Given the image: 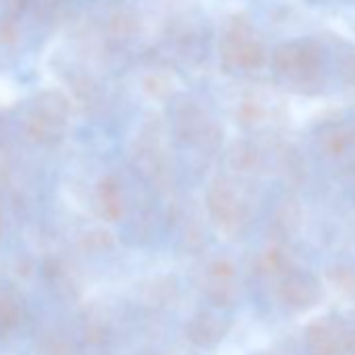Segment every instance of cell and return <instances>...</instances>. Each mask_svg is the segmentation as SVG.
<instances>
[{"mask_svg": "<svg viewBox=\"0 0 355 355\" xmlns=\"http://www.w3.org/2000/svg\"><path fill=\"white\" fill-rule=\"evenodd\" d=\"M326 51L315 38H291L280 42L270 55V69L284 88L311 94L322 86Z\"/></svg>", "mask_w": 355, "mask_h": 355, "instance_id": "cell-1", "label": "cell"}, {"mask_svg": "<svg viewBox=\"0 0 355 355\" xmlns=\"http://www.w3.org/2000/svg\"><path fill=\"white\" fill-rule=\"evenodd\" d=\"M218 53L222 67L230 73H251L270 63L263 40L253 24L243 15L228 19L222 28Z\"/></svg>", "mask_w": 355, "mask_h": 355, "instance_id": "cell-2", "label": "cell"}, {"mask_svg": "<svg viewBox=\"0 0 355 355\" xmlns=\"http://www.w3.org/2000/svg\"><path fill=\"white\" fill-rule=\"evenodd\" d=\"M71 101L61 90L38 92L26 113V134L40 146L59 144L69 128Z\"/></svg>", "mask_w": 355, "mask_h": 355, "instance_id": "cell-3", "label": "cell"}, {"mask_svg": "<svg viewBox=\"0 0 355 355\" xmlns=\"http://www.w3.org/2000/svg\"><path fill=\"white\" fill-rule=\"evenodd\" d=\"M207 211L214 224L228 239H241L251 222V214L247 203L241 199L234 184L224 175L214 178L207 189Z\"/></svg>", "mask_w": 355, "mask_h": 355, "instance_id": "cell-4", "label": "cell"}, {"mask_svg": "<svg viewBox=\"0 0 355 355\" xmlns=\"http://www.w3.org/2000/svg\"><path fill=\"white\" fill-rule=\"evenodd\" d=\"M171 128L178 140L184 144H193V146L214 148L222 136V132L216 128L209 115L195 101H189V98H180L173 105Z\"/></svg>", "mask_w": 355, "mask_h": 355, "instance_id": "cell-5", "label": "cell"}, {"mask_svg": "<svg viewBox=\"0 0 355 355\" xmlns=\"http://www.w3.org/2000/svg\"><path fill=\"white\" fill-rule=\"evenodd\" d=\"M278 295H280V301L288 309L307 311L320 303V299L324 297V291H322V282L311 272L293 268L280 278Z\"/></svg>", "mask_w": 355, "mask_h": 355, "instance_id": "cell-6", "label": "cell"}, {"mask_svg": "<svg viewBox=\"0 0 355 355\" xmlns=\"http://www.w3.org/2000/svg\"><path fill=\"white\" fill-rule=\"evenodd\" d=\"M236 280L239 272L230 259H216L207 266L203 288L207 299L218 309H230L236 301Z\"/></svg>", "mask_w": 355, "mask_h": 355, "instance_id": "cell-7", "label": "cell"}, {"mask_svg": "<svg viewBox=\"0 0 355 355\" xmlns=\"http://www.w3.org/2000/svg\"><path fill=\"white\" fill-rule=\"evenodd\" d=\"M309 355H347V328L332 320H315L305 330Z\"/></svg>", "mask_w": 355, "mask_h": 355, "instance_id": "cell-8", "label": "cell"}, {"mask_svg": "<svg viewBox=\"0 0 355 355\" xmlns=\"http://www.w3.org/2000/svg\"><path fill=\"white\" fill-rule=\"evenodd\" d=\"M232 328V320L224 313V309L214 311V309H205L195 313L189 324H187V338L201 349H209L220 345L226 334Z\"/></svg>", "mask_w": 355, "mask_h": 355, "instance_id": "cell-9", "label": "cell"}, {"mask_svg": "<svg viewBox=\"0 0 355 355\" xmlns=\"http://www.w3.org/2000/svg\"><path fill=\"white\" fill-rule=\"evenodd\" d=\"M315 144L326 157H343L355 144V125L349 121H326L315 134Z\"/></svg>", "mask_w": 355, "mask_h": 355, "instance_id": "cell-10", "label": "cell"}, {"mask_svg": "<svg viewBox=\"0 0 355 355\" xmlns=\"http://www.w3.org/2000/svg\"><path fill=\"white\" fill-rule=\"evenodd\" d=\"M94 201H96V211L105 222H119L125 214L123 189L115 175L101 178L96 184Z\"/></svg>", "mask_w": 355, "mask_h": 355, "instance_id": "cell-11", "label": "cell"}, {"mask_svg": "<svg viewBox=\"0 0 355 355\" xmlns=\"http://www.w3.org/2000/svg\"><path fill=\"white\" fill-rule=\"evenodd\" d=\"M301 224V207H299V201L286 193L282 195L274 209H272V222H270V230L276 239H288L291 234L297 232Z\"/></svg>", "mask_w": 355, "mask_h": 355, "instance_id": "cell-12", "label": "cell"}, {"mask_svg": "<svg viewBox=\"0 0 355 355\" xmlns=\"http://www.w3.org/2000/svg\"><path fill=\"white\" fill-rule=\"evenodd\" d=\"M26 318L24 297L15 288H0V338L13 336Z\"/></svg>", "mask_w": 355, "mask_h": 355, "instance_id": "cell-13", "label": "cell"}, {"mask_svg": "<svg viewBox=\"0 0 355 355\" xmlns=\"http://www.w3.org/2000/svg\"><path fill=\"white\" fill-rule=\"evenodd\" d=\"M276 165L282 180L291 187H299L307 178V163L293 144H280L276 150Z\"/></svg>", "mask_w": 355, "mask_h": 355, "instance_id": "cell-14", "label": "cell"}, {"mask_svg": "<svg viewBox=\"0 0 355 355\" xmlns=\"http://www.w3.org/2000/svg\"><path fill=\"white\" fill-rule=\"evenodd\" d=\"M140 297L148 307H167L178 299V282L173 276H159L140 288Z\"/></svg>", "mask_w": 355, "mask_h": 355, "instance_id": "cell-15", "label": "cell"}, {"mask_svg": "<svg viewBox=\"0 0 355 355\" xmlns=\"http://www.w3.org/2000/svg\"><path fill=\"white\" fill-rule=\"evenodd\" d=\"M226 161H228V167L234 169L236 173H253L261 165V153L253 142L239 140L228 148Z\"/></svg>", "mask_w": 355, "mask_h": 355, "instance_id": "cell-16", "label": "cell"}, {"mask_svg": "<svg viewBox=\"0 0 355 355\" xmlns=\"http://www.w3.org/2000/svg\"><path fill=\"white\" fill-rule=\"evenodd\" d=\"M82 338L92 349L105 347L111 340V324H109V318L103 311H98V309L86 311L84 318H82Z\"/></svg>", "mask_w": 355, "mask_h": 355, "instance_id": "cell-17", "label": "cell"}, {"mask_svg": "<svg viewBox=\"0 0 355 355\" xmlns=\"http://www.w3.org/2000/svg\"><path fill=\"white\" fill-rule=\"evenodd\" d=\"M140 30H142V21H140L138 13H134L132 9H117L107 21V32L117 42H125V40L138 36Z\"/></svg>", "mask_w": 355, "mask_h": 355, "instance_id": "cell-18", "label": "cell"}, {"mask_svg": "<svg viewBox=\"0 0 355 355\" xmlns=\"http://www.w3.org/2000/svg\"><path fill=\"white\" fill-rule=\"evenodd\" d=\"M36 355H80V351L76 343L69 340L67 336L59 332H49L42 334V338L38 340Z\"/></svg>", "mask_w": 355, "mask_h": 355, "instance_id": "cell-19", "label": "cell"}, {"mask_svg": "<svg viewBox=\"0 0 355 355\" xmlns=\"http://www.w3.org/2000/svg\"><path fill=\"white\" fill-rule=\"evenodd\" d=\"M259 266H261V272H263L266 276H280V278H282L286 272L293 270V268H291V261H288V255H286L284 249H280V247H274V249L266 251Z\"/></svg>", "mask_w": 355, "mask_h": 355, "instance_id": "cell-20", "label": "cell"}, {"mask_svg": "<svg viewBox=\"0 0 355 355\" xmlns=\"http://www.w3.org/2000/svg\"><path fill=\"white\" fill-rule=\"evenodd\" d=\"M263 117H266V107L257 98H245L236 109V119L245 128H253L261 123Z\"/></svg>", "mask_w": 355, "mask_h": 355, "instance_id": "cell-21", "label": "cell"}, {"mask_svg": "<svg viewBox=\"0 0 355 355\" xmlns=\"http://www.w3.org/2000/svg\"><path fill=\"white\" fill-rule=\"evenodd\" d=\"M42 276L46 278L49 284L53 286H59V288H67L69 284V270L67 266L61 261V259H55V257H49L44 263H42Z\"/></svg>", "mask_w": 355, "mask_h": 355, "instance_id": "cell-22", "label": "cell"}, {"mask_svg": "<svg viewBox=\"0 0 355 355\" xmlns=\"http://www.w3.org/2000/svg\"><path fill=\"white\" fill-rule=\"evenodd\" d=\"M338 76L349 92H355V49H347L338 59Z\"/></svg>", "mask_w": 355, "mask_h": 355, "instance_id": "cell-23", "label": "cell"}, {"mask_svg": "<svg viewBox=\"0 0 355 355\" xmlns=\"http://www.w3.org/2000/svg\"><path fill=\"white\" fill-rule=\"evenodd\" d=\"M19 38V26H17V15L15 13H7L0 17V44L3 46H11L15 44Z\"/></svg>", "mask_w": 355, "mask_h": 355, "instance_id": "cell-24", "label": "cell"}, {"mask_svg": "<svg viewBox=\"0 0 355 355\" xmlns=\"http://www.w3.org/2000/svg\"><path fill=\"white\" fill-rule=\"evenodd\" d=\"M330 280L345 288V291H355V272L351 268H345V266H336L330 270Z\"/></svg>", "mask_w": 355, "mask_h": 355, "instance_id": "cell-25", "label": "cell"}, {"mask_svg": "<svg viewBox=\"0 0 355 355\" xmlns=\"http://www.w3.org/2000/svg\"><path fill=\"white\" fill-rule=\"evenodd\" d=\"M347 355H355V328H347Z\"/></svg>", "mask_w": 355, "mask_h": 355, "instance_id": "cell-26", "label": "cell"}, {"mask_svg": "<svg viewBox=\"0 0 355 355\" xmlns=\"http://www.w3.org/2000/svg\"><path fill=\"white\" fill-rule=\"evenodd\" d=\"M351 201L355 205V171H353V180H351Z\"/></svg>", "mask_w": 355, "mask_h": 355, "instance_id": "cell-27", "label": "cell"}, {"mask_svg": "<svg viewBox=\"0 0 355 355\" xmlns=\"http://www.w3.org/2000/svg\"><path fill=\"white\" fill-rule=\"evenodd\" d=\"M3 226H5V220H3V209H0V232H3Z\"/></svg>", "mask_w": 355, "mask_h": 355, "instance_id": "cell-28", "label": "cell"}]
</instances>
